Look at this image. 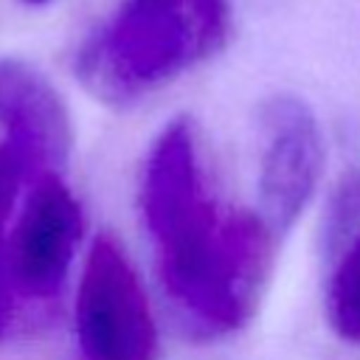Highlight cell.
I'll list each match as a JSON object with an SVG mask.
<instances>
[{
  "label": "cell",
  "instance_id": "5b68a950",
  "mask_svg": "<svg viewBox=\"0 0 360 360\" xmlns=\"http://www.w3.org/2000/svg\"><path fill=\"white\" fill-rule=\"evenodd\" d=\"M323 169L315 112L295 96H273L259 110V202L276 233L307 208Z\"/></svg>",
  "mask_w": 360,
  "mask_h": 360
},
{
  "label": "cell",
  "instance_id": "277c9868",
  "mask_svg": "<svg viewBox=\"0 0 360 360\" xmlns=\"http://www.w3.org/2000/svg\"><path fill=\"white\" fill-rule=\"evenodd\" d=\"M73 329L82 360H155L158 329L149 298L121 245L93 239L73 301Z\"/></svg>",
  "mask_w": 360,
  "mask_h": 360
},
{
  "label": "cell",
  "instance_id": "8992f818",
  "mask_svg": "<svg viewBox=\"0 0 360 360\" xmlns=\"http://www.w3.org/2000/svg\"><path fill=\"white\" fill-rule=\"evenodd\" d=\"M0 127L31 174L59 172L70 155L73 129L62 96L20 59L0 62Z\"/></svg>",
  "mask_w": 360,
  "mask_h": 360
},
{
  "label": "cell",
  "instance_id": "6da1fadb",
  "mask_svg": "<svg viewBox=\"0 0 360 360\" xmlns=\"http://www.w3.org/2000/svg\"><path fill=\"white\" fill-rule=\"evenodd\" d=\"M138 205L160 284L186 326L197 335L239 329L264 290L276 231L262 214L228 208L214 194L188 118H174L152 141Z\"/></svg>",
  "mask_w": 360,
  "mask_h": 360
},
{
  "label": "cell",
  "instance_id": "52a82bcc",
  "mask_svg": "<svg viewBox=\"0 0 360 360\" xmlns=\"http://www.w3.org/2000/svg\"><path fill=\"white\" fill-rule=\"evenodd\" d=\"M329 231L332 242L323 284L326 318L335 335L360 343V174L343 186Z\"/></svg>",
  "mask_w": 360,
  "mask_h": 360
},
{
  "label": "cell",
  "instance_id": "3957f363",
  "mask_svg": "<svg viewBox=\"0 0 360 360\" xmlns=\"http://www.w3.org/2000/svg\"><path fill=\"white\" fill-rule=\"evenodd\" d=\"M84 233L82 202L59 172L31 174L14 202L3 239V273L11 295L31 304L56 298Z\"/></svg>",
  "mask_w": 360,
  "mask_h": 360
},
{
  "label": "cell",
  "instance_id": "7a4b0ae2",
  "mask_svg": "<svg viewBox=\"0 0 360 360\" xmlns=\"http://www.w3.org/2000/svg\"><path fill=\"white\" fill-rule=\"evenodd\" d=\"M231 31V0H121L73 68L98 101L129 107L217 56Z\"/></svg>",
  "mask_w": 360,
  "mask_h": 360
},
{
  "label": "cell",
  "instance_id": "9c48e42d",
  "mask_svg": "<svg viewBox=\"0 0 360 360\" xmlns=\"http://www.w3.org/2000/svg\"><path fill=\"white\" fill-rule=\"evenodd\" d=\"M22 3H28V6H42V3H51V0H22Z\"/></svg>",
  "mask_w": 360,
  "mask_h": 360
},
{
  "label": "cell",
  "instance_id": "ba28073f",
  "mask_svg": "<svg viewBox=\"0 0 360 360\" xmlns=\"http://www.w3.org/2000/svg\"><path fill=\"white\" fill-rule=\"evenodd\" d=\"M31 177L25 160L17 155V149L11 143H0V329L6 321V301H8V290H6V273H3V239H6V228H8V217L14 211V202L25 186V180Z\"/></svg>",
  "mask_w": 360,
  "mask_h": 360
}]
</instances>
